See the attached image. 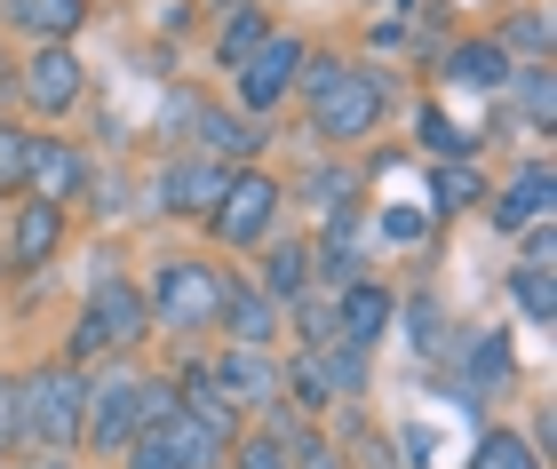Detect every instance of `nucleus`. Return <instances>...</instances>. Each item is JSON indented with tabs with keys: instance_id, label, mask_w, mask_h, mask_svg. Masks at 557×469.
Segmentation results:
<instances>
[{
	"instance_id": "nucleus-28",
	"label": "nucleus",
	"mask_w": 557,
	"mask_h": 469,
	"mask_svg": "<svg viewBox=\"0 0 557 469\" xmlns=\"http://www.w3.org/2000/svg\"><path fill=\"white\" fill-rule=\"evenodd\" d=\"M502 294L525 310V327H557V270H534V263H510L502 270Z\"/></svg>"
},
{
	"instance_id": "nucleus-31",
	"label": "nucleus",
	"mask_w": 557,
	"mask_h": 469,
	"mask_svg": "<svg viewBox=\"0 0 557 469\" xmlns=\"http://www.w3.org/2000/svg\"><path fill=\"white\" fill-rule=\"evenodd\" d=\"M263 40H271V16L263 9H232V16H223V33H215V72H239Z\"/></svg>"
},
{
	"instance_id": "nucleus-34",
	"label": "nucleus",
	"mask_w": 557,
	"mask_h": 469,
	"mask_svg": "<svg viewBox=\"0 0 557 469\" xmlns=\"http://www.w3.org/2000/svg\"><path fill=\"white\" fill-rule=\"evenodd\" d=\"M278 446H287V469H343V446L326 438V422H295V430H278Z\"/></svg>"
},
{
	"instance_id": "nucleus-14",
	"label": "nucleus",
	"mask_w": 557,
	"mask_h": 469,
	"mask_svg": "<svg viewBox=\"0 0 557 469\" xmlns=\"http://www.w3.org/2000/svg\"><path fill=\"white\" fill-rule=\"evenodd\" d=\"M64 224H72V207H57V200H33V191L16 200V224H9V270H16V279H33V270H48V263H57Z\"/></svg>"
},
{
	"instance_id": "nucleus-6",
	"label": "nucleus",
	"mask_w": 557,
	"mask_h": 469,
	"mask_svg": "<svg viewBox=\"0 0 557 469\" xmlns=\"http://www.w3.org/2000/svg\"><path fill=\"white\" fill-rule=\"evenodd\" d=\"M278 207H287V183L263 176V167H232L223 200L208 207V239L223 255H256L263 239H278Z\"/></svg>"
},
{
	"instance_id": "nucleus-32",
	"label": "nucleus",
	"mask_w": 557,
	"mask_h": 469,
	"mask_svg": "<svg viewBox=\"0 0 557 469\" xmlns=\"http://www.w3.org/2000/svg\"><path fill=\"white\" fill-rule=\"evenodd\" d=\"M278 327L295 334V351H319V342H335V294H295L287 310H278Z\"/></svg>"
},
{
	"instance_id": "nucleus-10",
	"label": "nucleus",
	"mask_w": 557,
	"mask_h": 469,
	"mask_svg": "<svg viewBox=\"0 0 557 469\" xmlns=\"http://www.w3.org/2000/svg\"><path fill=\"white\" fill-rule=\"evenodd\" d=\"M223 438L215 430H199L191 414H168V422H151L128 454H120V469H223Z\"/></svg>"
},
{
	"instance_id": "nucleus-41",
	"label": "nucleus",
	"mask_w": 557,
	"mask_h": 469,
	"mask_svg": "<svg viewBox=\"0 0 557 469\" xmlns=\"http://www.w3.org/2000/svg\"><path fill=\"white\" fill-rule=\"evenodd\" d=\"M16 454V375H0V469Z\"/></svg>"
},
{
	"instance_id": "nucleus-43",
	"label": "nucleus",
	"mask_w": 557,
	"mask_h": 469,
	"mask_svg": "<svg viewBox=\"0 0 557 469\" xmlns=\"http://www.w3.org/2000/svg\"><path fill=\"white\" fill-rule=\"evenodd\" d=\"M24 469H72V461H24Z\"/></svg>"
},
{
	"instance_id": "nucleus-33",
	"label": "nucleus",
	"mask_w": 557,
	"mask_h": 469,
	"mask_svg": "<svg viewBox=\"0 0 557 469\" xmlns=\"http://www.w3.org/2000/svg\"><path fill=\"white\" fill-rule=\"evenodd\" d=\"M33 191V128L0 119V200H24Z\"/></svg>"
},
{
	"instance_id": "nucleus-17",
	"label": "nucleus",
	"mask_w": 557,
	"mask_h": 469,
	"mask_svg": "<svg viewBox=\"0 0 557 469\" xmlns=\"http://www.w3.org/2000/svg\"><path fill=\"white\" fill-rule=\"evenodd\" d=\"M208 382H215L239 414L278 406V358H271V351H232V342H223V351L208 358Z\"/></svg>"
},
{
	"instance_id": "nucleus-2",
	"label": "nucleus",
	"mask_w": 557,
	"mask_h": 469,
	"mask_svg": "<svg viewBox=\"0 0 557 469\" xmlns=\"http://www.w3.org/2000/svg\"><path fill=\"white\" fill-rule=\"evenodd\" d=\"M175 414V382L168 375H136V366H104L88 375V414H81V454L88 461H120L151 422Z\"/></svg>"
},
{
	"instance_id": "nucleus-3",
	"label": "nucleus",
	"mask_w": 557,
	"mask_h": 469,
	"mask_svg": "<svg viewBox=\"0 0 557 469\" xmlns=\"http://www.w3.org/2000/svg\"><path fill=\"white\" fill-rule=\"evenodd\" d=\"M81 414H88V375L64 358L33 366L16 382V446H33L40 461H64L81 454Z\"/></svg>"
},
{
	"instance_id": "nucleus-4",
	"label": "nucleus",
	"mask_w": 557,
	"mask_h": 469,
	"mask_svg": "<svg viewBox=\"0 0 557 469\" xmlns=\"http://www.w3.org/2000/svg\"><path fill=\"white\" fill-rule=\"evenodd\" d=\"M223 279H232V270L208 263V255H160L151 279H144L151 334H208L215 310H223Z\"/></svg>"
},
{
	"instance_id": "nucleus-20",
	"label": "nucleus",
	"mask_w": 557,
	"mask_h": 469,
	"mask_svg": "<svg viewBox=\"0 0 557 469\" xmlns=\"http://www.w3.org/2000/svg\"><path fill=\"white\" fill-rule=\"evenodd\" d=\"M438 80H446V88H478V96H502V80H510V56H502V40H494V33L446 40V56H438Z\"/></svg>"
},
{
	"instance_id": "nucleus-38",
	"label": "nucleus",
	"mask_w": 557,
	"mask_h": 469,
	"mask_svg": "<svg viewBox=\"0 0 557 469\" xmlns=\"http://www.w3.org/2000/svg\"><path fill=\"white\" fill-rule=\"evenodd\" d=\"M88 191H96V215H104V224H120V215L136 207V183L128 176H88Z\"/></svg>"
},
{
	"instance_id": "nucleus-45",
	"label": "nucleus",
	"mask_w": 557,
	"mask_h": 469,
	"mask_svg": "<svg viewBox=\"0 0 557 469\" xmlns=\"http://www.w3.org/2000/svg\"><path fill=\"white\" fill-rule=\"evenodd\" d=\"M0 80H9V48H0Z\"/></svg>"
},
{
	"instance_id": "nucleus-18",
	"label": "nucleus",
	"mask_w": 557,
	"mask_h": 469,
	"mask_svg": "<svg viewBox=\"0 0 557 469\" xmlns=\"http://www.w3.org/2000/svg\"><path fill=\"white\" fill-rule=\"evenodd\" d=\"M549 160H525L502 191H486V224L502 231V239H518V231H534V224H549Z\"/></svg>"
},
{
	"instance_id": "nucleus-9",
	"label": "nucleus",
	"mask_w": 557,
	"mask_h": 469,
	"mask_svg": "<svg viewBox=\"0 0 557 469\" xmlns=\"http://www.w3.org/2000/svg\"><path fill=\"white\" fill-rule=\"evenodd\" d=\"M16 96H24V112H33V119H64V112H81V96H88V64L72 56V40L33 48V56L16 64Z\"/></svg>"
},
{
	"instance_id": "nucleus-25",
	"label": "nucleus",
	"mask_w": 557,
	"mask_h": 469,
	"mask_svg": "<svg viewBox=\"0 0 557 469\" xmlns=\"http://www.w3.org/2000/svg\"><path fill=\"white\" fill-rule=\"evenodd\" d=\"M391 334H407V351H414V358H446V342H454V327H446V303H438L430 287L398 294V318H391Z\"/></svg>"
},
{
	"instance_id": "nucleus-8",
	"label": "nucleus",
	"mask_w": 557,
	"mask_h": 469,
	"mask_svg": "<svg viewBox=\"0 0 557 469\" xmlns=\"http://www.w3.org/2000/svg\"><path fill=\"white\" fill-rule=\"evenodd\" d=\"M302 33H271L256 56H247L239 72H232V112H247V119H271L278 104L295 96V72H302Z\"/></svg>"
},
{
	"instance_id": "nucleus-12",
	"label": "nucleus",
	"mask_w": 557,
	"mask_h": 469,
	"mask_svg": "<svg viewBox=\"0 0 557 469\" xmlns=\"http://www.w3.org/2000/svg\"><path fill=\"white\" fill-rule=\"evenodd\" d=\"M350 279H367V207L326 215L319 239H311V287L319 294H343Z\"/></svg>"
},
{
	"instance_id": "nucleus-23",
	"label": "nucleus",
	"mask_w": 557,
	"mask_h": 469,
	"mask_svg": "<svg viewBox=\"0 0 557 469\" xmlns=\"http://www.w3.org/2000/svg\"><path fill=\"white\" fill-rule=\"evenodd\" d=\"M0 16H9V33L48 48V40H72L88 24V0H0Z\"/></svg>"
},
{
	"instance_id": "nucleus-42",
	"label": "nucleus",
	"mask_w": 557,
	"mask_h": 469,
	"mask_svg": "<svg viewBox=\"0 0 557 469\" xmlns=\"http://www.w3.org/2000/svg\"><path fill=\"white\" fill-rule=\"evenodd\" d=\"M374 9H391V16H407V9H422V0H374Z\"/></svg>"
},
{
	"instance_id": "nucleus-16",
	"label": "nucleus",
	"mask_w": 557,
	"mask_h": 469,
	"mask_svg": "<svg viewBox=\"0 0 557 469\" xmlns=\"http://www.w3.org/2000/svg\"><path fill=\"white\" fill-rule=\"evenodd\" d=\"M215 334L232 342V351H271L278 334V303L256 287V279H223V310H215Z\"/></svg>"
},
{
	"instance_id": "nucleus-24",
	"label": "nucleus",
	"mask_w": 557,
	"mask_h": 469,
	"mask_svg": "<svg viewBox=\"0 0 557 469\" xmlns=\"http://www.w3.org/2000/svg\"><path fill=\"white\" fill-rule=\"evenodd\" d=\"M256 255H263V270H256V287L271 294L278 310H287L295 294H311V239H263Z\"/></svg>"
},
{
	"instance_id": "nucleus-27",
	"label": "nucleus",
	"mask_w": 557,
	"mask_h": 469,
	"mask_svg": "<svg viewBox=\"0 0 557 469\" xmlns=\"http://www.w3.org/2000/svg\"><path fill=\"white\" fill-rule=\"evenodd\" d=\"M319 382H326V398H335V406H359L367 398V390H374V358L367 351H350V342L335 334V342H319Z\"/></svg>"
},
{
	"instance_id": "nucleus-5",
	"label": "nucleus",
	"mask_w": 557,
	"mask_h": 469,
	"mask_svg": "<svg viewBox=\"0 0 557 469\" xmlns=\"http://www.w3.org/2000/svg\"><path fill=\"white\" fill-rule=\"evenodd\" d=\"M151 342V310H144V287L136 279H96L88 303H81V327L64 342V366H88V358H128Z\"/></svg>"
},
{
	"instance_id": "nucleus-15",
	"label": "nucleus",
	"mask_w": 557,
	"mask_h": 469,
	"mask_svg": "<svg viewBox=\"0 0 557 469\" xmlns=\"http://www.w3.org/2000/svg\"><path fill=\"white\" fill-rule=\"evenodd\" d=\"M391 318H398V294L383 287V279H350L343 294H335V334L350 342V351H383L391 342Z\"/></svg>"
},
{
	"instance_id": "nucleus-11",
	"label": "nucleus",
	"mask_w": 557,
	"mask_h": 469,
	"mask_svg": "<svg viewBox=\"0 0 557 469\" xmlns=\"http://www.w3.org/2000/svg\"><path fill=\"white\" fill-rule=\"evenodd\" d=\"M223 183H232V167H223V160L175 152L160 167V183H151V207H160V215H199V224H208V207L223 200Z\"/></svg>"
},
{
	"instance_id": "nucleus-7",
	"label": "nucleus",
	"mask_w": 557,
	"mask_h": 469,
	"mask_svg": "<svg viewBox=\"0 0 557 469\" xmlns=\"http://www.w3.org/2000/svg\"><path fill=\"white\" fill-rule=\"evenodd\" d=\"M168 128H184L191 136V152H208V160H223V167H256V152L271 143V128L263 119H247V112H232V104H208V96H168Z\"/></svg>"
},
{
	"instance_id": "nucleus-36",
	"label": "nucleus",
	"mask_w": 557,
	"mask_h": 469,
	"mask_svg": "<svg viewBox=\"0 0 557 469\" xmlns=\"http://www.w3.org/2000/svg\"><path fill=\"white\" fill-rule=\"evenodd\" d=\"M367 231L383 246H422L430 239V215L422 207H383V215H367Z\"/></svg>"
},
{
	"instance_id": "nucleus-44",
	"label": "nucleus",
	"mask_w": 557,
	"mask_h": 469,
	"mask_svg": "<svg viewBox=\"0 0 557 469\" xmlns=\"http://www.w3.org/2000/svg\"><path fill=\"white\" fill-rule=\"evenodd\" d=\"M223 9H263V0H223Z\"/></svg>"
},
{
	"instance_id": "nucleus-39",
	"label": "nucleus",
	"mask_w": 557,
	"mask_h": 469,
	"mask_svg": "<svg viewBox=\"0 0 557 469\" xmlns=\"http://www.w3.org/2000/svg\"><path fill=\"white\" fill-rule=\"evenodd\" d=\"M430 461H438V430L407 422V430H398V469H430Z\"/></svg>"
},
{
	"instance_id": "nucleus-21",
	"label": "nucleus",
	"mask_w": 557,
	"mask_h": 469,
	"mask_svg": "<svg viewBox=\"0 0 557 469\" xmlns=\"http://www.w3.org/2000/svg\"><path fill=\"white\" fill-rule=\"evenodd\" d=\"M502 112H518L525 136H557V64H510Z\"/></svg>"
},
{
	"instance_id": "nucleus-30",
	"label": "nucleus",
	"mask_w": 557,
	"mask_h": 469,
	"mask_svg": "<svg viewBox=\"0 0 557 469\" xmlns=\"http://www.w3.org/2000/svg\"><path fill=\"white\" fill-rule=\"evenodd\" d=\"M414 143H422L430 160H478V136H470L454 112H438V104H422V112H414Z\"/></svg>"
},
{
	"instance_id": "nucleus-35",
	"label": "nucleus",
	"mask_w": 557,
	"mask_h": 469,
	"mask_svg": "<svg viewBox=\"0 0 557 469\" xmlns=\"http://www.w3.org/2000/svg\"><path fill=\"white\" fill-rule=\"evenodd\" d=\"M462 469H542V461H534V446H525L518 430H478V446H470Z\"/></svg>"
},
{
	"instance_id": "nucleus-1",
	"label": "nucleus",
	"mask_w": 557,
	"mask_h": 469,
	"mask_svg": "<svg viewBox=\"0 0 557 469\" xmlns=\"http://www.w3.org/2000/svg\"><path fill=\"white\" fill-rule=\"evenodd\" d=\"M295 96L311 104V136L326 143V152H350V143L374 136L383 112H391V80L367 72V64H350V56H302Z\"/></svg>"
},
{
	"instance_id": "nucleus-40",
	"label": "nucleus",
	"mask_w": 557,
	"mask_h": 469,
	"mask_svg": "<svg viewBox=\"0 0 557 469\" xmlns=\"http://www.w3.org/2000/svg\"><path fill=\"white\" fill-rule=\"evenodd\" d=\"M518 263H534V270H557V239H549V224L518 231Z\"/></svg>"
},
{
	"instance_id": "nucleus-22",
	"label": "nucleus",
	"mask_w": 557,
	"mask_h": 469,
	"mask_svg": "<svg viewBox=\"0 0 557 469\" xmlns=\"http://www.w3.org/2000/svg\"><path fill=\"white\" fill-rule=\"evenodd\" d=\"M470 207H486V176H478V160H430L422 215H470Z\"/></svg>"
},
{
	"instance_id": "nucleus-19",
	"label": "nucleus",
	"mask_w": 557,
	"mask_h": 469,
	"mask_svg": "<svg viewBox=\"0 0 557 469\" xmlns=\"http://www.w3.org/2000/svg\"><path fill=\"white\" fill-rule=\"evenodd\" d=\"M88 176H96V167L81 160V143H72V136H33V200L72 207L88 191Z\"/></svg>"
},
{
	"instance_id": "nucleus-37",
	"label": "nucleus",
	"mask_w": 557,
	"mask_h": 469,
	"mask_svg": "<svg viewBox=\"0 0 557 469\" xmlns=\"http://www.w3.org/2000/svg\"><path fill=\"white\" fill-rule=\"evenodd\" d=\"M223 469H287V446H278L271 430H247V438H232Z\"/></svg>"
},
{
	"instance_id": "nucleus-13",
	"label": "nucleus",
	"mask_w": 557,
	"mask_h": 469,
	"mask_svg": "<svg viewBox=\"0 0 557 469\" xmlns=\"http://www.w3.org/2000/svg\"><path fill=\"white\" fill-rule=\"evenodd\" d=\"M446 358L462 366L454 382H462L478 406H486L494 390L518 382V342H510V327H478V334H462V342H446Z\"/></svg>"
},
{
	"instance_id": "nucleus-26",
	"label": "nucleus",
	"mask_w": 557,
	"mask_h": 469,
	"mask_svg": "<svg viewBox=\"0 0 557 469\" xmlns=\"http://www.w3.org/2000/svg\"><path fill=\"white\" fill-rule=\"evenodd\" d=\"M359 167H350V160H319V167H302V207H311L319 215V224H326V215H350V207H359Z\"/></svg>"
},
{
	"instance_id": "nucleus-29",
	"label": "nucleus",
	"mask_w": 557,
	"mask_h": 469,
	"mask_svg": "<svg viewBox=\"0 0 557 469\" xmlns=\"http://www.w3.org/2000/svg\"><path fill=\"white\" fill-rule=\"evenodd\" d=\"M494 40H502V56H510V64H518V56H525V64H549V48H557V16H549V9H518V16H502V33H494Z\"/></svg>"
}]
</instances>
